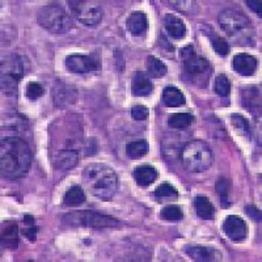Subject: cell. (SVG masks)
Wrapping results in <instances>:
<instances>
[{"mask_svg": "<svg viewBox=\"0 0 262 262\" xmlns=\"http://www.w3.org/2000/svg\"><path fill=\"white\" fill-rule=\"evenodd\" d=\"M214 91L222 97H227L231 92V81L227 78V75H217L214 81Z\"/></svg>", "mask_w": 262, "mask_h": 262, "instance_id": "83f0119b", "label": "cell"}, {"mask_svg": "<svg viewBox=\"0 0 262 262\" xmlns=\"http://www.w3.org/2000/svg\"><path fill=\"white\" fill-rule=\"evenodd\" d=\"M164 25H165V29H167L168 34L172 38L182 39L186 36V25H185V23L180 17L172 15V13H167L165 15V17H164Z\"/></svg>", "mask_w": 262, "mask_h": 262, "instance_id": "e0dca14e", "label": "cell"}, {"mask_svg": "<svg viewBox=\"0 0 262 262\" xmlns=\"http://www.w3.org/2000/svg\"><path fill=\"white\" fill-rule=\"evenodd\" d=\"M231 121H232V125L235 126V128H237L242 134H248V131H249L248 121L242 116V114H232V116H231Z\"/></svg>", "mask_w": 262, "mask_h": 262, "instance_id": "d6a6232c", "label": "cell"}, {"mask_svg": "<svg viewBox=\"0 0 262 262\" xmlns=\"http://www.w3.org/2000/svg\"><path fill=\"white\" fill-rule=\"evenodd\" d=\"M37 232H38V227L36 226V221L33 215L25 214L24 215V227H23V233L27 238H29L30 242H34L37 237Z\"/></svg>", "mask_w": 262, "mask_h": 262, "instance_id": "4316f807", "label": "cell"}, {"mask_svg": "<svg viewBox=\"0 0 262 262\" xmlns=\"http://www.w3.org/2000/svg\"><path fill=\"white\" fill-rule=\"evenodd\" d=\"M45 93V88L43 85L37 81H30L27 85V91H25V96L29 98L30 101H36L39 97H42Z\"/></svg>", "mask_w": 262, "mask_h": 262, "instance_id": "4dcf8cb0", "label": "cell"}, {"mask_svg": "<svg viewBox=\"0 0 262 262\" xmlns=\"http://www.w3.org/2000/svg\"><path fill=\"white\" fill-rule=\"evenodd\" d=\"M245 4L249 7L254 13H257L258 16L262 15L261 11V2H254V0H245Z\"/></svg>", "mask_w": 262, "mask_h": 262, "instance_id": "e575fe53", "label": "cell"}, {"mask_svg": "<svg viewBox=\"0 0 262 262\" xmlns=\"http://www.w3.org/2000/svg\"><path fill=\"white\" fill-rule=\"evenodd\" d=\"M161 100H163L164 105L168 107H179L182 106V105L186 102L184 93H182L177 86L172 85L167 86V88L163 91Z\"/></svg>", "mask_w": 262, "mask_h": 262, "instance_id": "ffe728a7", "label": "cell"}, {"mask_svg": "<svg viewBox=\"0 0 262 262\" xmlns=\"http://www.w3.org/2000/svg\"><path fill=\"white\" fill-rule=\"evenodd\" d=\"M223 232L233 243H240L248 237V226L240 216L229 215L223 222Z\"/></svg>", "mask_w": 262, "mask_h": 262, "instance_id": "8fae6325", "label": "cell"}, {"mask_svg": "<svg viewBox=\"0 0 262 262\" xmlns=\"http://www.w3.org/2000/svg\"><path fill=\"white\" fill-rule=\"evenodd\" d=\"M148 107L144 106V105H135L131 109V116H133L134 119H137V121H144L148 117Z\"/></svg>", "mask_w": 262, "mask_h": 262, "instance_id": "836d02e7", "label": "cell"}, {"mask_svg": "<svg viewBox=\"0 0 262 262\" xmlns=\"http://www.w3.org/2000/svg\"><path fill=\"white\" fill-rule=\"evenodd\" d=\"M23 58L17 54H7L2 59V90L8 96L17 95V86L24 78Z\"/></svg>", "mask_w": 262, "mask_h": 262, "instance_id": "5b68a950", "label": "cell"}, {"mask_svg": "<svg viewBox=\"0 0 262 262\" xmlns=\"http://www.w3.org/2000/svg\"><path fill=\"white\" fill-rule=\"evenodd\" d=\"M160 216L164 221L177 222L181 221L182 217H184V211L180 209L179 206H165V207L160 211Z\"/></svg>", "mask_w": 262, "mask_h": 262, "instance_id": "f1b7e54d", "label": "cell"}, {"mask_svg": "<svg viewBox=\"0 0 262 262\" xmlns=\"http://www.w3.org/2000/svg\"><path fill=\"white\" fill-rule=\"evenodd\" d=\"M184 64V76L195 85L203 86L209 81L211 75V66L209 60L200 55H194L186 60H182Z\"/></svg>", "mask_w": 262, "mask_h": 262, "instance_id": "9c48e42d", "label": "cell"}, {"mask_svg": "<svg viewBox=\"0 0 262 262\" xmlns=\"http://www.w3.org/2000/svg\"><path fill=\"white\" fill-rule=\"evenodd\" d=\"M194 206H195L196 215L201 217V219H205V221H210L212 219L215 215V209L214 205L211 203V201L207 198V196L198 195L194 200Z\"/></svg>", "mask_w": 262, "mask_h": 262, "instance_id": "7402d4cb", "label": "cell"}, {"mask_svg": "<svg viewBox=\"0 0 262 262\" xmlns=\"http://www.w3.org/2000/svg\"><path fill=\"white\" fill-rule=\"evenodd\" d=\"M84 186L93 196L109 201L118 189V177L113 168L104 163H92L83 170Z\"/></svg>", "mask_w": 262, "mask_h": 262, "instance_id": "7a4b0ae2", "label": "cell"}, {"mask_svg": "<svg viewBox=\"0 0 262 262\" xmlns=\"http://www.w3.org/2000/svg\"><path fill=\"white\" fill-rule=\"evenodd\" d=\"M217 193H219V196H221V202H222V207L226 209V207H229L231 206V202L228 200V191H229V184L226 179H221L219 182L216 185Z\"/></svg>", "mask_w": 262, "mask_h": 262, "instance_id": "1f68e13d", "label": "cell"}, {"mask_svg": "<svg viewBox=\"0 0 262 262\" xmlns=\"http://www.w3.org/2000/svg\"><path fill=\"white\" fill-rule=\"evenodd\" d=\"M0 238H2V245L7 249H16L18 245V226L17 222L13 219H8L2 223L0 229Z\"/></svg>", "mask_w": 262, "mask_h": 262, "instance_id": "5bb4252c", "label": "cell"}, {"mask_svg": "<svg viewBox=\"0 0 262 262\" xmlns=\"http://www.w3.org/2000/svg\"><path fill=\"white\" fill-rule=\"evenodd\" d=\"M69 8L71 15L74 16L79 23L86 27L95 28L102 21L104 11L101 4L92 0H71L69 2Z\"/></svg>", "mask_w": 262, "mask_h": 262, "instance_id": "52a82bcc", "label": "cell"}, {"mask_svg": "<svg viewBox=\"0 0 262 262\" xmlns=\"http://www.w3.org/2000/svg\"><path fill=\"white\" fill-rule=\"evenodd\" d=\"M184 252L193 261H221L222 253L217 249L206 245H186Z\"/></svg>", "mask_w": 262, "mask_h": 262, "instance_id": "7c38bea8", "label": "cell"}, {"mask_svg": "<svg viewBox=\"0 0 262 262\" xmlns=\"http://www.w3.org/2000/svg\"><path fill=\"white\" fill-rule=\"evenodd\" d=\"M184 167L193 173H201L209 169L214 163V155L209 144L203 140H190L181 151Z\"/></svg>", "mask_w": 262, "mask_h": 262, "instance_id": "3957f363", "label": "cell"}, {"mask_svg": "<svg viewBox=\"0 0 262 262\" xmlns=\"http://www.w3.org/2000/svg\"><path fill=\"white\" fill-rule=\"evenodd\" d=\"M194 116L190 113H174L168 118V125L172 128H186L194 122Z\"/></svg>", "mask_w": 262, "mask_h": 262, "instance_id": "d4e9b609", "label": "cell"}, {"mask_svg": "<svg viewBox=\"0 0 262 262\" xmlns=\"http://www.w3.org/2000/svg\"><path fill=\"white\" fill-rule=\"evenodd\" d=\"M245 211H247L248 214H250V216L253 217L254 221H259V211L254 207V206H248V207H245Z\"/></svg>", "mask_w": 262, "mask_h": 262, "instance_id": "d590c367", "label": "cell"}, {"mask_svg": "<svg viewBox=\"0 0 262 262\" xmlns=\"http://www.w3.org/2000/svg\"><path fill=\"white\" fill-rule=\"evenodd\" d=\"M84 202H85V193H84L83 188L79 185H74L66 191L62 205L67 206V207H76V206L83 205Z\"/></svg>", "mask_w": 262, "mask_h": 262, "instance_id": "44dd1931", "label": "cell"}, {"mask_svg": "<svg viewBox=\"0 0 262 262\" xmlns=\"http://www.w3.org/2000/svg\"><path fill=\"white\" fill-rule=\"evenodd\" d=\"M146 67L149 76H152V78H161V76H164L168 71L167 64H165L163 60L158 59L156 57H152V55L147 58Z\"/></svg>", "mask_w": 262, "mask_h": 262, "instance_id": "cb8c5ba5", "label": "cell"}, {"mask_svg": "<svg viewBox=\"0 0 262 262\" xmlns=\"http://www.w3.org/2000/svg\"><path fill=\"white\" fill-rule=\"evenodd\" d=\"M155 195L159 198H170V200H176L179 196V190H177L172 184L169 182H163L155 189Z\"/></svg>", "mask_w": 262, "mask_h": 262, "instance_id": "f546056e", "label": "cell"}, {"mask_svg": "<svg viewBox=\"0 0 262 262\" xmlns=\"http://www.w3.org/2000/svg\"><path fill=\"white\" fill-rule=\"evenodd\" d=\"M63 223L71 227H91V228H109V227L121 226V223L114 217L95 211L70 212L64 215Z\"/></svg>", "mask_w": 262, "mask_h": 262, "instance_id": "8992f818", "label": "cell"}, {"mask_svg": "<svg viewBox=\"0 0 262 262\" xmlns=\"http://www.w3.org/2000/svg\"><path fill=\"white\" fill-rule=\"evenodd\" d=\"M37 21L43 29L54 34H64L72 28L71 16L59 3H49L39 8Z\"/></svg>", "mask_w": 262, "mask_h": 262, "instance_id": "277c9868", "label": "cell"}, {"mask_svg": "<svg viewBox=\"0 0 262 262\" xmlns=\"http://www.w3.org/2000/svg\"><path fill=\"white\" fill-rule=\"evenodd\" d=\"M66 69L75 74L101 70V58L96 54H71L66 58Z\"/></svg>", "mask_w": 262, "mask_h": 262, "instance_id": "30bf717a", "label": "cell"}, {"mask_svg": "<svg viewBox=\"0 0 262 262\" xmlns=\"http://www.w3.org/2000/svg\"><path fill=\"white\" fill-rule=\"evenodd\" d=\"M131 90L138 97H146L154 92V83L144 72H135L131 81Z\"/></svg>", "mask_w": 262, "mask_h": 262, "instance_id": "9a60e30c", "label": "cell"}, {"mask_svg": "<svg viewBox=\"0 0 262 262\" xmlns=\"http://www.w3.org/2000/svg\"><path fill=\"white\" fill-rule=\"evenodd\" d=\"M207 34H209V38L212 43V49H214V51H216L219 55H223V57L229 53L228 42H227L223 37H221L219 34H216V33L214 32H209Z\"/></svg>", "mask_w": 262, "mask_h": 262, "instance_id": "484cf974", "label": "cell"}, {"mask_svg": "<svg viewBox=\"0 0 262 262\" xmlns=\"http://www.w3.org/2000/svg\"><path fill=\"white\" fill-rule=\"evenodd\" d=\"M79 161V152L75 151V149H62L55 156V165L57 168L63 170H67V169H71L74 168Z\"/></svg>", "mask_w": 262, "mask_h": 262, "instance_id": "d6986e66", "label": "cell"}, {"mask_svg": "<svg viewBox=\"0 0 262 262\" xmlns=\"http://www.w3.org/2000/svg\"><path fill=\"white\" fill-rule=\"evenodd\" d=\"M233 70L243 76H252L257 71L258 60L253 55L247 53L236 54L232 60Z\"/></svg>", "mask_w": 262, "mask_h": 262, "instance_id": "4fadbf2b", "label": "cell"}, {"mask_svg": "<svg viewBox=\"0 0 262 262\" xmlns=\"http://www.w3.org/2000/svg\"><path fill=\"white\" fill-rule=\"evenodd\" d=\"M158 169L152 165H139L134 169V180L139 186H148L158 179Z\"/></svg>", "mask_w": 262, "mask_h": 262, "instance_id": "ac0fdd59", "label": "cell"}, {"mask_svg": "<svg viewBox=\"0 0 262 262\" xmlns=\"http://www.w3.org/2000/svg\"><path fill=\"white\" fill-rule=\"evenodd\" d=\"M126 28L133 36H142L148 29V18L146 13L135 11L126 20Z\"/></svg>", "mask_w": 262, "mask_h": 262, "instance_id": "2e32d148", "label": "cell"}, {"mask_svg": "<svg viewBox=\"0 0 262 262\" xmlns=\"http://www.w3.org/2000/svg\"><path fill=\"white\" fill-rule=\"evenodd\" d=\"M32 165V152L25 140L6 137L0 143V172L7 180H18L28 174Z\"/></svg>", "mask_w": 262, "mask_h": 262, "instance_id": "6da1fadb", "label": "cell"}, {"mask_svg": "<svg viewBox=\"0 0 262 262\" xmlns=\"http://www.w3.org/2000/svg\"><path fill=\"white\" fill-rule=\"evenodd\" d=\"M148 149L149 146L144 139H139V140H135V142H131L126 146V155L128 156L130 159H137L143 158L148 154Z\"/></svg>", "mask_w": 262, "mask_h": 262, "instance_id": "603a6c76", "label": "cell"}, {"mask_svg": "<svg viewBox=\"0 0 262 262\" xmlns=\"http://www.w3.org/2000/svg\"><path fill=\"white\" fill-rule=\"evenodd\" d=\"M219 25L231 37L242 34L250 28V21L243 11L236 8H226L219 13Z\"/></svg>", "mask_w": 262, "mask_h": 262, "instance_id": "ba28073f", "label": "cell"}]
</instances>
